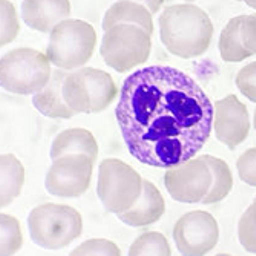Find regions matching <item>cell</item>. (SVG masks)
I'll use <instances>...</instances> for the list:
<instances>
[{
  "instance_id": "cell-33",
  "label": "cell",
  "mask_w": 256,
  "mask_h": 256,
  "mask_svg": "<svg viewBox=\"0 0 256 256\" xmlns=\"http://www.w3.org/2000/svg\"><path fill=\"white\" fill-rule=\"evenodd\" d=\"M254 130H256V126H254Z\"/></svg>"
},
{
  "instance_id": "cell-13",
  "label": "cell",
  "mask_w": 256,
  "mask_h": 256,
  "mask_svg": "<svg viewBox=\"0 0 256 256\" xmlns=\"http://www.w3.org/2000/svg\"><path fill=\"white\" fill-rule=\"evenodd\" d=\"M72 12L69 0H23L22 18L37 32H51Z\"/></svg>"
},
{
  "instance_id": "cell-14",
  "label": "cell",
  "mask_w": 256,
  "mask_h": 256,
  "mask_svg": "<svg viewBox=\"0 0 256 256\" xmlns=\"http://www.w3.org/2000/svg\"><path fill=\"white\" fill-rule=\"evenodd\" d=\"M166 214V201L158 188L144 180L143 192L140 200L129 208L128 212L118 215V220L130 227H148L158 222Z\"/></svg>"
},
{
  "instance_id": "cell-8",
  "label": "cell",
  "mask_w": 256,
  "mask_h": 256,
  "mask_svg": "<svg viewBox=\"0 0 256 256\" xmlns=\"http://www.w3.org/2000/svg\"><path fill=\"white\" fill-rule=\"evenodd\" d=\"M143 182L142 175L128 162L108 158L102 161L98 169L97 195L106 210L118 216L140 200Z\"/></svg>"
},
{
  "instance_id": "cell-34",
  "label": "cell",
  "mask_w": 256,
  "mask_h": 256,
  "mask_svg": "<svg viewBox=\"0 0 256 256\" xmlns=\"http://www.w3.org/2000/svg\"><path fill=\"white\" fill-rule=\"evenodd\" d=\"M254 200H256V196H254Z\"/></svg>"
},
{
  "instance_id": "cell-6",
  "label": "cell",
  "mask_w": 256,
  "mask_h": 256,
  "mask_svg": "<svg viewBox=\"0 0 256 256\" xmlns=\"http://www.w3.org/2000/svg\"><path fill=\"white\" fill-rule=\"evenodd\" d=\"M50 57L32 48H17L6 52L0 62L2 88L17 96H34L52 77Z\"/></svg>"
},
{
  "instance_id": "cell-15",
  "label": "cell",
  "mask_w": 256,
  "mask_h": 256,
  "mask_svg": "<svg viewBox=\"0 0 256 256\" xmlns=\"http://www.w3.org/2000/svg\"><path fill=\"white\" fill-rule=\"evenodd\" d=\"M69 71L64 69H56L52 71V77L50 83L46 84L40 92L34 94L32 104L34 108L48 118H60V120H69L72 118L76 112L69 108L63 97V83L68 77Z\"/></svg>"
},
{
  "instance_id": "cell-4",
  "label": "cell",
  "mask_w": 256,
  "mask_h": 256,
  "mask_svg": "<svg viewBox=\"0 0 256 256\" xmlns=\"http://www.w3.org/2000/svg\"><path fill=\"white\" fill-rule=\"evenodd\" d=\"M120 96L112 76L97 68L71 71L63 83L66 104L76 114H100Z\"/></svg>"
},
{
  "instance_id": "cell-20",
  "label": "cell",
  "mask_w": 256,
  "mask_h": 256,
  "mask_svg": "<svg viewBox=\"0 0 256 256\" xmlns=\"http://www.w3.org/2000/svg\"><path fill=\"white\" fill-rule=\"evenodd\" d=\"M201 156L212 170V188L201 204L221 202L230 195L232 189H234V175H232V170L224 160L216 158L214 155H201Z\"/></svg>"
},
{
  "instance_id": "cell-30",
  "label": "cell",
  "mask_w": 256,
  "mask_h": 256,
  "mask_svg": "<svg viewBox=\"0 0 256 256\" xmlns=\"http://www.w3.org/2000/svg\"><path fill=\"white\" fill-rule=\"evenodd\" d=\"M242 2H246L247 6H250V8H253L256 11V0H242Z\"/></svg>"
},
{
  "instance_id": "cell-22",
  "label": "cell",
  "mask_w": 256,
  "mask_h": 256,
  "mask_svg": "<svg viewBox=\"0 0 256 256\" xmlns=\"http://www.w3.org/2000/svg\"><path fill=\"white\" fill-rule=\"evenodd\" d=\"M0 221H2V246H0V253L4 256L16 254L23 247V234L20 221L6 214H2Z\"/></svg>"
},
{
  "instance_id": "cell-9",
  "label": "cell",
  "mask_w": 256,
  "mask_h": 256,
  "mask_svg": "<svg viewBox=\"0 0 256 256\" xmlns=\"http://www.w3.org/2000/svg\"><path fill=\"white\" fill-rule=\"evenodd\" d=\"M94 160L84 154H68L52 160L46 172V190L58 198H78L90 186Z\"/></svg>"
},
{
  "instance_id": "cell-27",
  "label": "cell",
  "mask_w": 256,
  "mask_h": 256,
  "mask_svg": "<svg viewBox=\"0 0 256 256\" xmlns=\"http://www.w3.org/2000/svg\"><path fill=\"white\" fill-rule=\"evenodd\" d=\"M240 180L250 186L256 188V148L247 149L236 161Z\"/></svg>"
},
{
  "instance_id": "cell-21",
  "label": "cell",
  "mask_w": 256,
  "mask_h": 256,
  "mask_svg": "<svg viewBox=\"0 0 256 256\" xmlns=\"http://www.w3.org/2000/svg\"><path fill=\"white\" fill-rule=\"evenodd\" d=\"M130 256H144V254H156V256H170L172 248L166 236L160 232H146L140 235L129 248Z\"/></svg>"
},
{
  "instance_id": "cell-23",
  "label": "cell",
  "mask_w": 256,
  "mask_h": 256,
  "mask_svg": "<svg viewBox=\"0 0 256 256\" xmlns=\"http://www.w3.org/2000/svg\"><path fill=\"white\" fill-rule=\"evenodd\" d=\"M238 240L246 252L256 253V200L240 218Z\"/></svg>"
},
{
  "instance_id": "cell-17",
  "label": "cell",
  "mask_w": 256,
  "mask_h": 256,
  "mask_svg": "<svg viewBox=\"0 0 256 256\" xmlns=\"http://www.w3.org/2000/svg\"><path fill=\"white\" fill-rule=\"evenodd\" d=\"M68 154H84L96 161L98 158V143L94 134L83 128H72L60 132L52 142L51 158L56 160Z\"/></svg>"
},
{
  "instance_id": "cell-28",
  "label": "cell",
  "mask_w": 256,
  "mask_h": 256,
  "mask_svg": "<svg viewBox=\"0 0 256 256\" xmlns=\"http://www.w3.org/2000/svg\"><path fill=\"white\" fill-rule=\"evenodd\" d=\"M241 36L246 48L256 56V14L244 16L242 26H241Z\"/></svg>"
},
{
  "instance_id": "cell-18",
  "label": "cell",
  "mask_w": 256,
  "mask_h": 256,
  "mask_svg": "<svg viewBox=\"0 0 256 256\" xmlns=\"http://www.w3.org/2000/svg\"><path fill=\"white\" fill-rule=\"evenodd\" d=\"M244 16H238L230 18L226 28L222 30L220 36V54L221 58L227 63H240L247 60L248 57H253V54L246 48L241 36V26H242Z\"/></svg>"
},
{
  "instance_id": "cell-1",
  "label": "cell",
  "mask_w": 256,
  "mask_h": 256,
  "mask_svg": "<svg viewBox=\"0 0 256 256\" xmlns=\"http://www.w3.org/2000/svg\"><path fill=\"white\" fill-rule=\"evenodd\" d=\"M215 104L174 66H149L122 88L115 118L128 152L140 162L169 169L202 150L214 130Z\"/></svg>"
},
{
  "instance_id": "cell-11",
  "label": "cell",
  "mask_w": 256,
  "mask_h": 256,
  "mask_svg": "<svg viewBox=\"0 0 256 256\" xmlns=\"http://www.w3.org/2000/svg\"><path fill=\"white\" fill-rule=\"evenodd\" d=\"M174 241L181 254L202 256L220 241V226L208 212L194 210L182 215L174 227Z\"/></svg>"
},
{
  "instance_id": "cell-10",
  "label": "cell",
  "mask_w": 256,
  "mask_h": 256,
  "mask_svg": "<svg viewBox=\"0 0 256 256\" xmlns=\"http://www.w3.org/2000/svg\"><path fill=\"white\" fill-rule=\"evenodd\" d=\"M164 184L172 200L182 204H198L212 188V170L201 155L169 168Z\"/></svg>"
},
{
  "instance_id": "cell-5",
  "label": "cell",
  "mask_w": 256,
  "mask_h": 256,
  "mask_svg": "<svg viewBox=\"0 0 256 256\" xmlns=\"http://www.w3.org/2000/svg\"><path fill=\"white\" fill-rule=\"evenodd\" d=\"M46 56L51 63L64 71L83 68L94 56L97 32L90 23L78 18H66L50 32Z\"/></svg>"
},
{
  "instance_id": "cell-12",
  "label": "cell",
  "mask_w": 256,
  "mask_h": 256,
  "mask_svg": "<svg viewBox=\"0 0 256 256\" xmlns=\"http://www.w3.org/2000/svg\"><path fill=\"white\" fill-rule=\"evenodd\" d=\"M250 128L248 109L236 96H227L226 98L215 102V136L230 150H235L246 142Z\"/></svg>"
},
{
  "instance_id": "cell-16",
  "label": "cell",
  "mask_w": 256,
  "mask_h": 256,
  "mask_svg": "<svg viewBox=\"0 0 256 256\" xmlns=\"http://www.w3.org/2000/svg\"><path fill=\"white\" fill-rule=\"evenodd\" d=\"M120 23L142 26L149 34H154V14L142 4L134 0H118L104 14L102 26L104 31Z\"/></svg>"
},
{
  "instance_id": "cell-7",
  "label": "cell",
  "mask_w": 256,
  "mask_h": 256,
  "mask_svg": "<svg viewBox=\"0 0 256 256\" xmlns=\"http://www.w3.org/2000/svg\"><path fill=\"white\" fill-rule=\"evenodd\" d=\"M152 51V34L130 23H120L104 31L100 54L104 63L120 74L144 64Z\"/></svg>"
},
{
  "instance_id": "cell-2",
  "label": "cell",
  "mask_w": 256,
  "mask_h": 256,
  "mask_svg": "<svg viewBox=\"0 0 256 256\" xmlns=\"http://www.w3.org/2000/svg\"><path fill=\"white\" fill-rule=\"evenodd\" d=\"M160 38L166 50L180 58H196L210 48L215 26L208 14L196 5L178 4L158 18Z\"/></svg>"
},
{
  "instance_id": "cell-31",
  "label": "cell",
  "mask_w": 256,
  "mask_h": 256,
  "mask_svg": "<svg viewBox=\"0 0 256 256\" xmlns=\"http://www.w3.org/2000/svg\"><path fill=\"white\" fill-rule=\"evenodd\" d=\"M184 2H188V4H192V2H195V0H184Z\"/></svg>"
},
{
  "instance_id": "cell-25",
  "label": "cell",
  "mask_w": 256,
  "mask_h": 256,
  "mask_svg": "<svg viewBox=\"0 0 256 256\" xmlns=\"http://www.w3.org/2000/svg\"><path fill=\"white\" fill-rule=\"evenodd\" d=\"M72 256H96V254H102V256H120L122 250L120 247L104 238H94V240H88L84 241L82 246H78L77 248L72 250L71 253Z\"/></svg>"
},
{
  "instance_id": "cell-3",
  "label": "cell",
  "mask_w": 256,
  "mask_h": 256,
  "mask_svg": "<svg viewBox=\"0 0 256 256\" xmlns=\"http://www.w3.org/2000/svg\"><path fill=\"white\" fill-rule=\"evenodd\" d=\"M32 242L44 250H62L83 234V218L71 206L46 202L34 207L28 216Z\"/></svg>"
},
{
  "instance_id": "cell-26",
  "label": "cell",
  "mask_w": 256,
  "mask_h": 256,
  "mask_svg": "<svg viewBox=\"0 0 256 256\" xmlns=\"http://www.w3.org/2000/svg\"><path fill=\"white\" fill-rule=\"evenodd\" d=\"M236 88L248 102L256 104V62L248 63L238 72Z\"/></svg>"
},
{
  "instance_id": "cell-24",
  "label": "cell",
  "mask_w": 256,
  "mask_h": 256,
  "mask_svg": "<svg viewBox=\"0 0 256 256\" xmlns=\"http://www.w3.org/2000/svg\"><path fill=\"white\" fill-rule=\"evenodd\" d=\"M0 11H2V38L0 44L5 46L12 43L20 32V22L16 6L10 0H0Z\"/></svg>"
},
{
  "instance_id": "cell-29",
  "label": "cell",
  "mask_w": 256,
  "mask_h": 256,
  "mask_svg": "<svg viewBox=\"0 0 256 256\" xmlns=\"http://www.w3.org/2000/svg\"><path fill=\"white\" fill-rule=\"evenodd\" d=\"M134 2L144 5L154 16L156 12H160V10L162 8V5H164V0H134Z\"/></svg>"
},
{
  "instance_id": "cell-19",
  "label": "cell",
  "mask_w": 256,
  "mask_h": 256,
  "mask_svg": "<svg viewBox=\"0 0 256 256\" xmlns=\"http://www.w3.org/2000/svg\"><path fill=\"white\" fill-rule=\"evenodd\" d=\"M2 162V198L0 206L2 208L8 207L16 198L20 196L23 184H25V168L22 161L12 154H4L0 158Z\"/></svg>"
},
{
  "instance_id": "cell-32",
  "label": "cell",
  "mask_w": 256,
  "mask_h": 256,
  "mask_svg": "<svg viewBox=\"0 0 256 256\" xmlns=\"http://www.w3.org/2000/svg\"><path fill=\"white\" fill-rule=\"evenodd\" d=\"M236 2H242V0H236Z\"/></svg>"
}]
</instances>
